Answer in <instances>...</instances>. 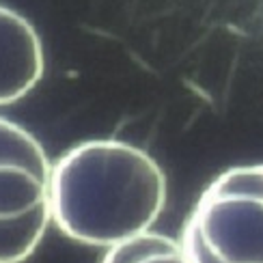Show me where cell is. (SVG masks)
<instances>
[{
  "label": "cell",
  "mask_w": 263,
  "mask_h": 263,
  "mask_svg": "<svg viewBox=\"0 0 263 263\" xmlns=\"http://www.w3.org/2000/svg\"><path fill=\"white\" fill-rule=\"evenodd\" d=\"M166 173L132 142L84 140L52 164V222L73 242L112 246L151 231L166 207Z\"/></svg>",
  "instance_id": "obj_1"
},
{
  "label": "cell",
  "mask_w": 263,
  "mask_h": 263,
  "mask_svg": "<svg viewBox=\"0 0 263 263\" xmlns=\"http://www.w3.org/2000/svg\"><path fill=\"white\" fill-rule=\"evenodd\" d=\"M181 237L222 263H263V164L218 175L196 201Z\"/></svg>",
  "instance_id": "obj_2"
},
{
  "label": "cell",
  "mask_w": 263,
  "mask_h": 263,
  "mask_svg": "<svg viewBox=\"0 0 263 263\" xmlns=\"http://www.w3.org/2000/svg\"><path fill=\"white\" fill-rule=\"evenodd\" d=\"M43 71L46 52L37 28L20 11L0 5V106L24 100Z\"/></svg>",
  "instance_id": "obj_3"
},
{
  "label": "cell",
  "mask_w": 263,
  "mask_h": 263,
  "mask_svg": "<svg viewBox=\"0 0 263 263\" xmlns=\"http://www.w3.org/2000/svg\"><path fill=\"white\" fill-rule=\"evenodd\" d=\"M50 203V177L20 162L0 160V220H15Z\"/></svg>",
  "instance_id": "obj_4"
},
{
  "label": "cell",
  "mask_w": 263,
  "mask_h": 263,
  "mask_svg": "<svg viewBox=\"0 0 263 263\" xmlns=\"http://www.w3.org/2000/svg\"><path fill=\"white\" fill-rule=\"evenodd\" d=\"M52 224L50 203L15 220H0V263H24L35 255Z\"/></svg>",
  "instance_id": "obj_5"
},
{
  "label": "cell",
  "mask_w": 263,
  "mask_h": 263,
  "mask_svg": "<svg viewBox=\"0 0 263 263\" xmlns=\"http://www.w3.org/2000/svg\"><path fill=\"white\" fill-rule=\"evenodd\" d=\"M0 160L26 164L46 177L52 175V162L43 145L26 127L7 117H0Z\"/></svg>",
  "instance_id": "obj_6"
},
{
  "label": "cell",
  "mask_w": 263,
  "mask_h": 263,
  "mask_svg": "<svg viewBox=\"0 0 263 263\" xmlns=\"http://www.w3.org/2000/svg\"><path fill=\"white\" fill-rule=\"evenodd\" d=\"M179 244V239H173L164 233L147 231L140 233L136 237L123 239L112 246H108V253L100 263H138L142 257H147L151 253H160V250H168Z\"/></svg>",
  "instance_id": "obj_7"
},
{
  "label": "cell",
  "mask_w": 263,
  "mask_h": 263,
  "mask_svg": "<svg viewBox=\"0 0 263 263\" xmlns=\"http://www.w3.org/2000/svg\"><path fill=\"white\" fill-rule=\"evenodd\" d=\"M138 263H192V259L185 255L181 244H177L175 248L160 250V253H151L147 257H142Z\"/></svg>",
  "instance_id": "obj_8"
},
{
  "label": "cell",
  "mask_w": 263,
  "mask_h": 263,
  "mask_svg": "<svg viewBox=\"0 0 263 263\" xmlns=\"http://www.w3.org/2000/svg\"><path fill=\"white\" fill-rule=\"evenodd\" d=\"M179 244H181V248L185 250V255L192 259V263H222V261H218L214 255L207 253V250H205L199 242H194V239L181 237V239H179Z\"/></svg>",
  "instance_id": "obj_9"
}]
</instances>
